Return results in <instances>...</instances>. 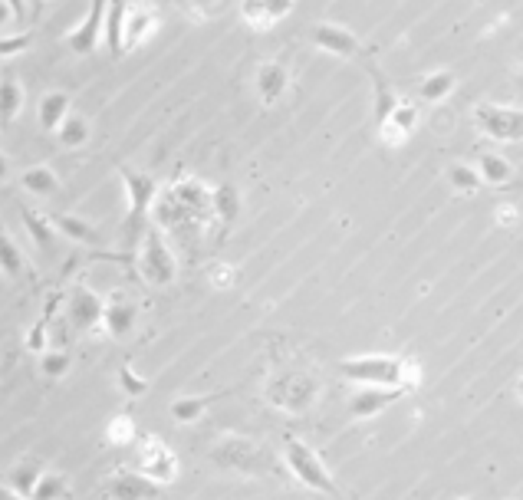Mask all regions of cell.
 <instances>
[{"label": "cell", "mask_w": 523, "mask_h": 500, "mask_svg": "<svg viewBox=\"0 0 523 500\" xmlns=\"http://www.w3.org/2000/svg\"><path fill=\"white\" fill-rule=\"evenodd\" d=\"M451 89H454V76L451 73H431L422 79V86H418V96H422L425 102H441L445 96H451Z\"/></svg>", "instance_id": "34"}, {"label": "cell", "mask_w": 523, "mask_h": 500, "mask_svg": "<svg viewBox=\"0 0 523 500\" xmlns=\"http://www.w3.org/2000/svg\"><path fill=\"white\" fill-rule=\"evenodd\" d=\"M24 102H27V93L14 76L0 79V129H10V125H14V119L24 112Z\"/></svg>", "instance_id": "21"}, {"label": "cell", "mask_w": 523, "mask_h": 500, "mask_svg": "<svg viewBox=\"0 0 523 500\" xmlns=\"http://www.w3.org/2000/svg\"><path fill=\"white\" fill-rule=\"evenodd\" d=\"M70 366H73L70 349H56V346H50V349L40 356V372L47 375V379H60V375L70 372Z\"/></svg>", "instance_id": "35"}, {"label": "cell", "mask_w": 523, "mask_h": 500, "mask_svg": "<svg viewBox=\"0 0 523 500\" xmlns=\"http://www.w3.org/2000/svg\"><path fill=\"white\" fill-rule=\"evenodd\" d=\"M20 218H24V227H27L30 241L37 244L43 254H53L60 231H56V224H53L50 214H43L37 208H30V204H24V208H20Z\"/></svg>", "instance_id": "17"}, {"label": "cell", "mask_w": 523, "mask_h": 500, "mask_svg": "<svg viewBox=\"0 0 523 500\" xmlns=\"http://www.w3.org/2000/svg\"><path fill=\"white\" fill-rule=\"evenodd\" d=\"M517 89H520V96H523V66L517 70Z\"/></svg>", "instance_id": "46"}, {"label": "cell", "mask_w": 523, "mask_h": 500, "mask_svg": "<svg viewBox=\"0 0 523 500\" xmlns=\"http://www.w3.org/2000/svg\"><path fill=\"white\" fill-rule=\"evenodd\" d=\"M56 303H60V297H53V300L47 303V310H43V316L27 329V336H24V346H27L30 352H37V356H43V352L50 349V323H53Z\"/></svg>", "instance_id": "29"}, {"label": "cell", "mask_w": 523, "mask_h": 500, "mask_svg": "<svg viewBox=\"0 0 523 500\" xmlns=\"http://www.w3.org/2000/svg\"><path fill=\"white\" fill-rule=\"evenodd\" d=\"M477 172L487 181V185H510V178H514V168H510L507 158H500L494 152H484L481 162H477Z\"/></svg>", "instance_id": "32"}, {"label": "cell", "mask_w": 523, "mask_h": 500, "mask_svg": "<svg viewBox=\"0 0 523 500\" xmlns=\"http://www.w3.org/2000/svg\"><path fill=\"white\" fill-rule=\"evenodd\" d=\"M139 441V428H135L132 415H112L106 425V445L109 448H132Z\"/></svg>", "instance_id": "31"}, {"label": "cell", "mask_w": 523, "mask_h": 500, "mask_svg": "<svg viewBox=\"0 0 523 500\" xmlns=\"http://www.w3.org/2000/svg\"><path fill=\"white\" fill-rule=\"evenodd\" d=\"M106 10H109V0H89V10H86L83 24L73 27V33L66 37V47H70L76 56L96 53L102 37H106Z\"/></svg>", "instance_id": "10"}, {"label": "cell", "mask_w": 523, "mask_h": 500, "mask_svg": "<svg viewBox=\"0 0 523 500\" xmlns=\"http://www.w3.org/2000/svg\"><path fill=\"white\" fill-rule=\"evenodd\" d=\"M7 4L14 7V17H17V20L30 17V4H27V0H7Z\"/></svg>", "instance_id": "41"}, {"label": "cell", "mask_w": 523, "mask_h": 500, "mask_svg": "<svg viewBox=\"0 0 523 500\" xmlns=\"http://www.w3.org/2000/svg\"><path fill=\"white\" fill-rule=\"evenodd\" d=\"M119 178L125 185V201H129V214H125V237L129 244H142L145 237V221H149L152 204L158 201V181L149 172H139V168H129L119 162Z\"/></svg>", "instance_id": "3"}, {"label": "cell", "mask_w": 523, "mask_h": 500, "mask_svg": "<svg viewBox=\"0 0 523 500\" xmlns=\"http://www.w3.org/2000/svg\"><path fill=\"white\" fill-rule=\"evenodd\" d=\"M0 500H30V497H24V494H20V491H14V487H4V484H0Z\"/></svg>", "instance_id": "42"}, {"label": "cell", "mask_w": 523, "mask_h": 500, "mask_svg": "<svg viewBox=\"0 0 523 500\" xmlns=\"http://www.w3.org/2000/svg\"><path fill=\"white\" fill-rule=\"evenodd\" d=\"M0 274L14 283L30 280V264H27L24 250L17 247V241L4 231V227H0Z\"/></svg>", "instance_id": "19"}, {"label": "cell", "mask_w": 523, "mask_h": 500, "mask_svg": "<svg viewBox=\"0 0 523 500\" xmlns=\"http://www.w3.org/2000/svg\"><path fill=\"white\" fill-rule=\"evenodd\" d=\"M56 139H60L63 149H83L89 142V119L83 112H70L60 129H56Z\"/></svg>", "instance_id": "28"}, {"label": "cell", "mask_w": 523, "mask_h": 500, "mask_svg": "<svg viewBox=\"0 0 523 500\" xmlns=\"http://www.w3.org/2000/svg\"><path fill=\"white\" fill-rule=\"evenodd\" d=\"M287 70H283L280 63H264L260 66V73H257V93L260 99L267 102V106H274V102L287 93Z\"/></svg>", "instance_id": "26"}, {"label": "cell", "mask_w": 523, "mask_h": 500, "mask_svg": "<svg viewBox=\"0 0 523 500\" xmlns=\"http://www.w3.org/2000/svg\"><path fill=\"white\" fill-rule=\"evenodd\" d=\"M53 224H56V231H60V237H66V241H73V244H86V247H99L102 244V234H99V227L96 224H89L83 221L79 214H50Z\"/></svg>", "instance_id": "18"}, {"label": "cell", "mask_w": 523, "mask_h": 500, "mask_svg": "<svg viewBox=\"0 0 523 500\" xmlns=\"http://www.w3.org/2000/svg\"><path fill=\"white\" fill-rule=\"evenodd\" d=\"M310 40L320 50L339 56V60H346V56H359V50H362V43L352 37L346 27H336V24H316L310 30Z\"/></svg>", "instance_id": "15"}, {"label": "cell", "mask_w": 523, "mask_h": 500, "mask_svg": "<svg viewBox=\"0 0 523 500\" xmlns=\"http://www.w3.org/2000/svg\"><path fill=\"white\" fill-rule=\"evenodd\" d=\"M119 389L129 395V399H142V395L149 392V379H142V375L125 362V366L119 369Z\"/></svg>", "instance_id": "37"}, {"label": "cell", "mask_w": 523, "mask_h": 500, "mask_svg": "<svg viewBox=\"0 0 523 500\" xmlns=\"http://www.w3.org/2000/svg\"><path fill=\"white\" fill-rule=\"evenodd\" d=\"M415 122H418V109L412 106V102L402 99L399 106H395V112H392L389 119L375 125V132L382 135L385 145H405L408 135H412V129H415Z\"/></svg>", "instance_id": "16"}, {"label": "cell", "mask_w": 523, "mask_h": 500, "mask_svg": "<svg viewBox=\"0 0 523 500\" xmlns=\"http://www.w3.org/2000/svg\"><path fill=\"white\" fill-rule=\"evenodd\" d=\"M102 313L106 303L99 300V293H93L86 283H76L66 297V320L76 333H102Z\"/></svg>", "instance_id": "7"}, {"label": "cell", "mask_w": 523, "mask_h": 500, "mask_svg": "<svg viewBox=\"0 0 523 500\" xmlns=\"http://www.w3.org/2000/svg\"><path fill=\"white\" fill-rule=\"evenodd\" d=\"M339 375L359 385H402L405 392H415L422 385V369L412 359L402 356H349L339 359Z\"/></svg>", "instance_id": "1"}, {"label": "cell", "mask_w": 523, "mask_h": 500, "mask_svg": "<svg viewBox=\"0 0 523 500\" xmlns=\"http://www.w3.org/2000/svg\"><path fill=\"white\" fill-rule=\"evenodd\" d=\"M7 20H17V17H14V7H10L7 0H0V27H4Z\"/></svg>", "instance_id": "43"}, {"label": "cell", "mask_w": 523, "mask_h": 500, "mask_svg": "<svg viewBox=\"0 0 523 500\" xmlns=\"http://www.w3.org/2000/svg\"><path fill=\"white\" fill-rule=\"evenodd\" d=\"M73 106V99L70 93H63V89H56V93H47L40 99V109H37V116H40V129H47V132H56L63 125V119L70 116V109Z\"/></svg>", "instance_id": "22"}, {"label": "cell", "mask_w": 523, "mask_h": 500, "mask_svg": "<svg viewBox=\"0 0 523 500\" xmlns=\"http://www.w3.org/2000/svg\"><path fill=\"white\" fill-rule=\"evenodd\" d=\"M66 497H70V481H66V474L56 471H43V477L30 494V500H66Z\"/></svg>", "instance_id": "33"}, {"label": "cell", "mask_w": 523, "mask_h": 500, "mask_svg": "<svg viewBox=\"0 0 523 500\" xmlns=\"http://www.w3.org/2000/svg\"><path fill=\"white\" fill-rule=\"evenodd\" d=\"M0 227H4V224H0Z\"/></svg>", "instance_id": "51"}, {"label": "cell", "mask_w": 523, "mask_h": 500, "mask_svg": "<svg viewBox=\"0 0 523 500\" xmlns=\"http://www.w3.org/2000/svg\"><path fill=\"white\" fill-rule=\"evenodd\" d=\"M40 477H43V464L37 458H27V461H20V464H14V468H10L7 484L14 487V491L24 494V497H30Z\"/></svg>", "instance_id": "30"}, {"label": "cell", "mask_w": 523, "mask_h": 500, "mask_svg": "<svg viewBox=\"0 0 523 500\" xmlns=\"http://www.w3.org/2000/svg\"><path fill=\"white\" fill-rule=\"evenodd\" d=\"M211 458L227 471H241V474H257L264 468V454L257 451V445H250L247 438H224L214 445Z\"/></svg>", "instance_id": "11"}, {"label": "cell", "mask_w": 523, "mask_h": 500, "mask_svg": "<svg viewBox=\"0 0 523 500\" xmlns=\"http://www.w3.org/2000/svg\"><path fill=\"white\" fill-rule=\"evenodd\" d=\"M477 129L497 142H517L523 139V109L477 106Z\"/></svg>", "instance_id": "12"}, {"label": "cell", "mask_w": 523, "mask_h": 500, "mask_svg": "<svg viewBox=\"0 0 523 500\" xmlns=\"http://www.w3.org/2000/svg\"><path fill=\"white\" fill-rule=\"evenodd\" d=\"M125 14H129V0H109V10H106V43H109V53L125 56Z\"/></svg>", "instance_id": "24"}, {"label": "cell", "mask_w": 523, "mask_h": 500, "mask_svg": "<svg viewBox=\"0 0 523 500\" xmlns=\"http://www.w3.org/2000/svg\"><path fill=\"white\" fill-rule=\"evenodd\" d=\"M158 30V10L149 4H129L125 14V53L139 50L145 40H152Z\"/></svg>", "instance_id": "14"}, {"label": "cell", "mask_w": 523, "mask_h": 500, "mask_svg": "<svg viewBox=\"0 0 523 500\" xmlns=\"http://www.w3.org/2000/svg\"><path fill=\"white\" fill-rule=\"evenodd\" d=\"M7 178H10V158L0 152V185H4Z\"/></svg>", "instance_id": "44"}, {"label": "cell", "mask_w": 523, "mask_h": 500, "mask_svg": "<svg viewBox=\"0 0 523 500\" xmlns=\"http://www.w3.org/2000/svg\"><path fill=\"white\" fill-rule=\"evenodd\" d=\"M241 17H244V24H247V27H254V30H267V27H274V20H270L267 7H264V0H244V4H241Z\"/></svg>", "instance_id": "38"}, {"label": "cell", "mask_w": 523, "mask_h": 500, "mask_svg": "<svg viewBox=\"0 0 523 500\" xmlns=\"http://www.w3.org/2000/svg\"><path fill=\"white\" fill-rule=\"evenodd\" d=\"M135 468L165 487L178 477L181 464H178V454L158 435H142L139 441H135Z\"/></svg>", "instance_id": "5"}, {"label": "cell", "mask_w": 523, "mask_h": 500, "mask_svg": "<svg viewBox=\"0 0 523 500\" xmlns=\"http://www.w3.org/2000/svg\"><path fill=\"white\" fill-rule=\"evenodd\" d=\"M47 4H53V0H47Z\"/></svg>", "instance_id": "49"}, {"label": "cell", "mask_w": 523, "mask_h": 500, "mask_svg": "<svg viewBox=\"0 0 523 500\" xmlns=\"http://www.w3.org/2000/svg\"><path fill=\"white\" fill-rule=\"evenodd\" d=\"M0 375H4V369H0Z\"/></svg>", "instance_id": "50"}, {"label": "cell", "mask_w": 523, "mask_h": 500, "mask_svg": "<svg viewBox=\"0 0 523 500\" xmlns=\"http://www.w3.org/2000/svg\"><path fill=\"white\" fill-rule=\"evenodd\" d=\"M408 395L402 385H362L356 395H349V418L352 422H369V418L382 415L385 408L395 405Z\"/></svg>", "instance_id": "9"}, {"label": "cell", "mask_w": 523, "mask_h": 500, "mask_svg": "<svg viewBox=\"0 0 523 500\" xmlns=\"http://www.w3.org/2000/svg\"><path fill=\"white\" fill-rule=\"evenodd\" d=\"M448 181H451V188L464 191V195H474V191L484 185L481 172H477V168H471V165H451Z\"/></svg>", "instance_id": "36"}, {"label": "cell", "mask_w": 523, "mask_h": 500, "mask_svg": "<svg viewBox=\"0 0 523 500\" xmlns=\"http://www.w3.org/2000/svg\"><path fill=\"white\" fill-rule=\"evenodd\" d=\"M211 211L218 214L224 227H231L241 214V191L234 185H218L211 191Z\"/></svg>", "instance_id": "27"}, {"label": "cell", "mask_w": 523, "mask_h": 500, "mask_svg": "<svg viewBox=\"0 0 523 500\" xmlns=\"http://www.w3.org/2000/svg\"><path fill=\"white\" fill-rule=\"evenodd\" d=\"M106 500H158L162 497V484L152 481L149 474H142L139 468H119L106 477V487H102Z\"/></svg>", "instance_id": "8"}, {"label": "cell", "mask_w": 523, "mask_h": 500, "mask_svg": "<svg viewBox=\"0 0 523 500\" xmlns=\"http://www.w3.org/2000/svg\"><path fill=\"white\" fill-rule=\"evenodd\" d=\"M20 188L27 191V195L33 198H50L60 191V178H56V172L50 165H33L27 168L24 175H20Z\"/></svg>", "instance_id": "25"}, {"label": "cell", "mask_w": 523, "mask_h": 500, "mask_svg": "<svg viewBox=\"0 0 523 500\" xmlns=\"http://www.w3.org/2000/svg\"><path fill=\"white\" fill-rule=\"evenodd\" d=\"M139 274L152 283V287H172L178 277V260L172 247L162 237V231L149 227L139 244Z\"/></svg>", "instance_id": "4"}, {"label": "cell", "mask_w": 523, "mask_h": 500, "mask_svg": "<svg viewBox=\"0 0 523 500\" xmlns=\"http://www.w3.org/2000/svg\"><path fill=\"white\" fill-rule=\"evenodd\" d=\"M369 76H372V96H375V102H372V109H375V125L379 122H385L395 112V106H399V93L389 86V79L382 76V70L375 63H369Z\"/></svg>", "instance_id": "20"}, {"label": "cell", "mask_w": 523, "mask_h": 500, "mask_svg": "<svg viewBox=\"0 0 523 500\" xmlns=\"http://www.w3.org/2000/svg\"><path fill=\"white\" fill-rule=\"evenodd\" d=\"M316 382L303 372H280L274 382L267 385V399L270 405L283 408V412H306L316 402Z\"/></svg>", "instance_id": "6"}, {"label": "cell", "mask_w": 523, "mask_h": 500, "mask_svg": "<svg viewBox=\"0 0 523 500\" xmlns=\"http://www.w3.org/2000/svg\"><path fill=\"white\" fill-rule=\"evenodd\" d=\"M283 461H287L290 474L297 477V484H303L306 491L313 494H323V497H333V500H346L343 491H339L336 477L329 474L326 461L316 454L306 441L300 438H287V445H283Z\"/></svg>", "instance_id": "2"}, {"label": "cell", "mask_w": 523, "mask_h": 500, "mask_svg": "<svg viewBox=\"0 0 523 500\" xmlns=\"http://www.w3.org/2000/svg\"><path fill=\"white\" fill-rule=\"evenodd\" d=\"M33 43V33H17V37H0V56H17Z\"/></svg>", "instance_id": "39"}, {"label": "cell", "mask_w": 523, "mask_h": 500, "mask_svg": "<svg viewBox=\"0 0 523 500\" xmlns=\"http://www.w3.org/2000/svg\"><path fill=\"white\" fill-rule=\"evenodd\" d=\"M461 500H477V497H461Z\"/></svg>", "instance_id": "48"}, {"label": "cell", "mask_w": 523, "mask_h": 500, "mask_svg": "<svg viewBox=\"0 0 523 500\" xmlns=\"http://www.w3.org/2000/svg\"><path fill=\"white\" fill-rule=\"evenodd\" d=\"M264 7H267L270 20H274V24H277L280 17H287L290 10H293V0H264Z\"/></svg>", "instance_id": "40"}, {"label": "cell", "mask_w": 523, "mask_h": 500, "mask_svg": "<svg viewBox=\"0 0 523 500\" xmlns=\"http://www.w3.org/2000/svg\"><path fill=\"white\" fill-rule=\"evenodd\" d=\"M221 395L224 392H214V395H178L168 412H172V418H175L178 425H195L198 418L221 399Z\"/></svg>", "instance_id": "23"}, {"label": "cell", "mask_w": 523, "mask_h": 500, "mask_svg": "<svg viewBox=\"0 0 523 500\" xmlns=\"http://www.w3.org/2000/svg\"><path fill=\"white\" fill-rule=\"evenodd\" d=\"M135 320H139V306L129 297H122V293H112L106 300V313H102V329H106V336L125 339L135 329Z\"/></svg>", "instance_id": "13"}, {"label": "cell", "mask_w": 523, "mask_h": 500, "mask_svg": "<svg viewBox=\"0 0 523 500\" xmlns=\"http://www.w3.org/2000/svg\"><path fill=\"white\" fill-rule=\"evenodd\" d=\"M517 399L523 402V375H520V379H517Z\"/></svg>", "instance_id": "47"}, {"label": "cell", "mask_w": 523, "mask_h": 500, "mask_svg": "<svg viewBox=\"0 0 523 500\" xmlns=\"http://www.w3.org/2000/svg\"><path fill=\"white\" fill-rule=\"evenodd\" d=\"M27 4H30V17H40V10H43L47 0H27Z\"/></svg>", "instance_id": "45"}]
</instances>
